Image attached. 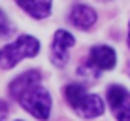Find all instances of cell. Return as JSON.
<instances>
[{"label": "cell", "mask_w": 130, "mask_h": 121, "mask_svg": "<svg viewBox=\"0 0 130 121\" xmlns=\"http://www.w3.org/2000/svg\"><path fill=\"white\" fill-rule=\"evenodd\" d=\"M10 30H11V26H10V23H8L6 15L0 11V38L8 36V34H10Z\"/></svg>", "instance_id": "8fae6325"}, {"label": "cell", "mask_w": 130, "mask_h": 121, "mask_svg": "<svg viewBox=\"0 0 130 121\" xmlns=\"http://www.w3.org/2000/svg\"><path fill=\"white\" fill-rule=\"evenodd\" d=\"M70 23L77 29H91L92 25L96 23V13L92 8L83 6V4H77V6L72 8L70 11Z\"/></svg>", "instance_id": "52a82bcc"}, {"label": "cell", "mask_w": 130, "mask_h": 121, "mask_svg": "<svg viewBox=\"0 0 130 121\" xmlns=\"http://www.w3.org/2000/svg\"><path fill=\"white\" fill-rule=\"evenodd\" d=\"M128 46H130V26H128Z\"/></svg>", "instance_id": "4fadbf2b"}, {"label": "cell", "mask_w": 130, "mask_h": 121, "mask_svg": "<svg viewBox=\"0 0 130 121\" xmlns=\"http://www.w3.org/2000/svg\"><path fill=\"white\" fill-rule=\"evenodd\" d=\"M75 44L74 36L66 30H57L55 38H53V46H51V61L57 66H64L68 62V51L70 47Z\"/></svg>", "instance_id": "277c9868"}, {"label": "cell", "mask_w": 130, "mask_h": 121, "mask_svg": "<svg viewBox=\"0 0 130 121\" xmlns=\"http://www.w3.org/2000/svg\"><path fill=\"white\" fill-rule=\"evenodd\" d=\"M38 82H42V74H40L38 70H28V72L17 76V78L10 83V95L13 98H17L19 93H23L26 87H30L32 83H38Z\"/></svg>", "instance_id": "9c48e42d"}, {"label": "cell", "mask_w": 130, "mask_h": 121, "mask_svg": "<svg viewBox=\"0 0 130 121\" xmlns=\"http://www.w3.org/2000/svg\"><path fill=\"white\" fill-rule=\"evenodd\" d=\"M23 10L34 19H45L51 13V2L53 0H15Z\"/></svg>", "instance_id": "ba28073f"}, {"label": "cell", "mask_w": 130, "mask_h": 121, "mask_svg": "<svg viewBox=\"0 0 130 121\" xmlns=\"http://www.w3.org/2000/svg\"><path fill=\"white\" fill-rule=\"evenodd\" d=\"M74 112L79 117H87V119H94L98 115L104 114V102L98 95H85L77 104L74 106Z\"/></svg>", "instance_id": "5b68a950"}, {"label": "cell", "mask_w": 130, "mask_h": 121, "mask_svg": "<svg viewBox=\"0 0 130 121\" xmlns=\"http://www.w3.org/2000/svg\"><path fill=\"white\" fill-rule=\"evenodd\" d=\"M40 51V42L34 36H19L15 42L8 44L0 49V68H13L19 61L36 57Z\"/></svg>", "instance_id": "7a4b0ae2"}, {"label": "cell", "mask_w": 130, "mask_h": 121, "mask_svg": "<svg viewBox=\"0 0 130 121\" xmlns=\"http://www.w3.org/2000/svg\"><path fill=\"white\" fill-rule=\"evenodd\" d=\"M6 117H8V104L0 100V121H6Z\"/></svg>", "instance_id": "7c38bea8"}, {"label": "cell", "mask_w": 130, "mask_h": 121, "mask_svg": "<svg viewBox=\"0 0 130 121\" xmlns=\"http://www.w3.org/2000/svg\"><path fill=\"white\" fill-rule=\"evenodd\" d=\"M91 64H94L98 70H111L117 62V55L109 46H94L91 49Z\"/></svg>", "instance_id": "8992f818"}, {"label": "cell", "mask_w": 130, "mask_h": 121, "mask_svg": "<svg viewBox=\"0 0 130 121\" xmlns=\"http://www.w3.org/2000/svg\"><path fill=\"white\" fill-rule=\"evenodd\" d=\"M107 102L117 121H130V93L123 85H111L107 89Z\"/></svg>", "instance_id": "3957f363"}, {"label": "cell", "mask_w": 130, "mask_h": 121, "mask_svg": "<svg viewBox=\"0 0 130 121\" xmlns=\"http://www.w3.org/2000/svg\"><path fill=\"white\" fill-rule=\"evenodd\" d=\"M87 95V91H85V87L83 85H79V83H70V85H66V98H68V102H70V106L74 108L75 104H77L81 98Z\"/></svg>", "instance_id": "30bf717a"}, {"label": "cell", "mask_w": 130, "mask_h": 121, "mask_svg": "<svg viewBox=\"0 0 130 121\" xmlns=\"http://www.w3.org/2000/svg\"><path fill=\"white\" fill-rule=\"evenodd\" d=\"M15 100H19L21 106L28 114H32L36 119L45 121L49 117V114H51V95L42 85V82L32 83L30 87H26L23 93L17 95Z\"/></svg>", "instance_id": "6da1fadb"}]
</instances>
